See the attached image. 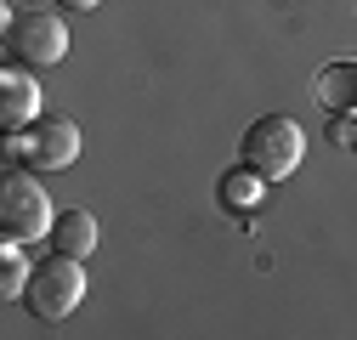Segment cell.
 <instances>
[{
    "mask_svg": "<svg viewBox=\"0 0 357 340\" xmlns=\"http://www.w3.org/2000/svg\"><path fill=\"white\" fill-rule=\"evenodd\" d=\"M85 289H91V278H85V261H79V255L52 249L46 261H34L29 289H23V307H29V318H40V323H63V318L79 312Z\"/></svg>",
    "mask_w": 357,
    "mask_h": 340,
    "instance_id": "cell-1",
    "label": "cell"
},
{
    "mask_svg": "<svg viewBox=\"0 0 357 340\" xmlns=\"http://www.w3.org/2000/svg\"><path fill=\"white\" fill-rule=\"evenodd\" d=\"M52 193L40 187V170H6L0 176V238H17V244H34V238H52Z\"/></svg>",
    "mask_w": 357,
    "mask_h": 340,
    "instance_id": "cell-2",
    "label": "cell"
},
{
    "mask_svg": "<svg viewBox=\"0 0 357 340\" xmlns=\"http://www.w3.org/2000/svg\"><path fill=\"white\" fill-rule=\"evenodd\" d=\"M301 153H306V137H301V125H295L289 114H261L250 131H244V142H238V159H244L250 170H261L266 182L295 176V170H301Z\"/></svg>",
    "mask_w": 357,
    "mask_h": 340,
    "instance_id": "cell-3",
    "label": "cell"
},
{
    "mask_svg": "<svg viewBox=\"0 0 357 340\" xmlns=\"http://www.w3.org/2000/svg\"><path fill=\"white\" fill-rule=\"evenodd\" d=\"M6 57L29 63V68L63 63V57H68V23H63L57 12H40L34 0H29L23 12L6 17Z\"/></svg>",
    "mask_w": 357,
    "mask_h": 340,
    "instance_id": "cell-4",
    "label": "cell"
},
{
    "mask_svg": "<svg viewBox=\"0 0 357 340\" xmlns=\"http://www.w3.org/2000/svg\"><path fill=\"white\" fill-rule=\"evenodd\" d=\"M85 137L74 119H57V114H40L29 131H6V153L12 159H29V170H68L79 159Z\"/></svg>",
    "mask_w": 357,
    "mask_h": 340,
    "instance_id": "cell-5",
    "label": "cell"
},
{
    "mask_svg": "<svg viewBox=\"0 0 357 340\" xmlns=\"http://www.w3.org/2000/svg\"><path fill=\"white\" fill-rule=\"evenodd\" d=\"M40 85H34V68L6 57V68H0V131H29V125L40 119Z\"/></svg>",
    "mask_w": 357,
    "mask_h": 340,
    "instance_id": "cell-6",
    "label": "cell"
},
{
    "mask_svg": "<svg viewBox=\"0 0 357 340\" xmlns=\"http://www.w3.org/2000/svg\"><path fill=\"white\" fill-rule=\"evenodd\" d=\"M312 97L324 114H357V57H335L318 68L312 79Z\"/></svg>",
    "mask_w": 357,
    "mask_h": 340,
    "instance_id": "cell-7",
    "label": "cell"
},
{
    "mask_svg": "<svg viewBox=\"0 0 357 340\" xmlns=\"http://www.w3.org/2000/svg\"><path fill=\"white\" fill-rule=\"evenodd\" d=\"M266 182L261 170H250L244 159L233 164V170H221V182H215V193H221V204L233 210V216H250V210H261V199H266Z\"/></svg>",
    "mask_w": 357,
    "mask_h": 340,
    "instance_id": "cell-8",
    "label": "cell"
},
{
    "mask_svg": "<svg viewBox=\"0 0 357 340\" xmlns=\"http://www.w3.org/2000/svg\"><path fill=\"white\" fill-rule=\"evenodd\" d=\"M52 249L63 255H91L97 249V216L91 210H57V222H52Z\"/></svg>",
    "mask_w": 357,
    "mask_h": 340,
    "instance_id": "cell-9",
    "label": "cell"
},
{
    "mask_svg": "<svg viewBox=\"0 0 357 340\" xmlns=\"http://www.w3.org/2000/svg\"><path fill=\"white\" fill-rule=\"evenodd\" d=\"M23 249H29V244H17V238H0V295H6V301H23L29 272H34V261H29Z\"/></svg>",
    "mask_w": 357,
    "mask_h": 340,
    "instance_id": "cell-10",
    "label": "cell"
},
{
    "mask_svg": "<svg viewBox=\"0 0 357 340\" xmlns=\"http://www.w3.org/2000/svg\"><path fill=\"white\" fill-rule=\"evenodd\" d=\"M324 137H329L335 148H351V137H357V114H329V125H324Z\"/></svg>",
    "mask_w": 357,
    "mask_h": 340,
    "instance_id": "cell-11",
    "label": "cell"
},
{
    "mask_svg": "<svg viewBox=\"0 0 357 340\" xmlns=\"http://www.w3.org/2000/svg\"><path fill=\"white\" fill-rule=\"evenodd\" d=\"M57 6H63V12H97L102 0H57Z\"/></svg>",
    "mask_w": 357,
    "mask_h": 340,
    "instance_id": "cell-12",
    "label": "cell"
},
{
    "mask_svg": "<svg viewBox=\"0 0 357 340\" xmlns=\"http://www.w3.org/2000/svg\"><path fill=\"white\" fill-rule=\"evenodd\" d=\"M0 6H29V0H0Z\"/></svg>",
    "mask_w": 357,
    "mask_h": 340,
    "instance_id": "cell-13",
    "label": "cell"
},
{
    "mask_svg": "<svg viewBox=\"0 0 357 340\" xmlns=\"http://www.w3.org/2000/svg\"><path fill=\"white\" fill-rule=\"evenodd\" d=\"M351 153H357V137H351Z\"/></svg>",
    "mask_w": 357,
    "mask_h": 340,
    "instance_id": "cell-14",
    "label": "cell"
}]
</instances>
